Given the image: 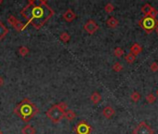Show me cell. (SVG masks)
<instances>
[{
    "instance_id": "8fae6325",
    "label": "cell",
    "mask_w": 158,
    "mask_h": 134,
    "mask_svg": "<svg viewBox=\"0 0 158 134\" xmlns=\"http://www.w3.org/2000/svg\"><path fill=\"white\" fill-rule=\"evenodd\" d=\"M114 114H115V110L112 106H106L102 110V115L105 118H108V119L111 118Z\"/></svg>"
},
{
    "instance_id": "5b68a950",
    "label": "cell",
    "mask_w": 158,
    "mask_h": 134,
    "mask_svg": "<svg viewBox=\"0 0 158 134\" xmlns=\"http://www.w3.org/2000/svg\"><path fill=\"white\" fill-rule=\"evenodd\" d=\"M73 131L76 134H90V132L92 131V128L90 125L88 124L87 121L82 120L76 124V126L73 128Z\"/></svg>"
},
{
    "instance_id": "ffe728a7",
    "label": "cell",
    "mask_w": 158,
    "mask_h": 134,
    "mask_svg": "<svg viewBox=\"0 0 158 134\" xmlns=\"http://www.w3.org/2000/svg\"><path fill=\"white\" fill-rule=\"evenodd\" d=\"M124 53H125L124 49H123L122 48H119V47L115 48H114V56H115V57H117V58L122 57V56L124 55Z\"/></svg>"
},
{
    "instance_id": "4fadbf2b",
    "label": "cell",
    "mask_w": 158,
    "mask_h": 134,
    "mask_svg": "<svg viewBox=\"0 0 158 134\" xmlns=\"http://www.w3.org/2000/svg\"><path fill=\"white\" fill-rule=\"evenodd\" d=\"M141 51H142V48L140 47V45H139V44H137V43L133 44L132 47L130 48V53H132L134 56L139 55Z\"/></svg>"
},
{
    "instance_id": "5bb4252c",
    "label": "cell",
    "mask_w": 158,
    "mask_h": 134,
    "mask_svg": "<svg viewBox=\"0 0 158 134\" xmlns=\"http://www.w3.org/2000/svg\"><path fill=\"white\" fill-rule=\"evenodd\" d=\"M36 130L34 127H32L31 125H26L22 128V133L23 134H35Z\"/></svg>"
},
{
    "instance_id": "52a82bcc",
    "label": "cell",
    "mask_w": 158,
    "mask_h": 134,
    "mask_svg": "<svg viewBox=\"0 0 158 134\" xmlns=\"http://www.w3.org/2000/svg\"><path fill=\"white\" fill-rule=\"evenodd\" d=\"M8 23L10 24H11L13 26V28L18 31V32H22L23 30L25 29V27L27 26V23H23V22L19 21L15 16L13 15H10L9 18H8Z\"/></svg>"
},
{
    "instance_id": "d4e9b609",
    "label": "cell",
    "mask_w": 158,
    "mask_h": 134,
    "mask_svg": "<svg viewBox=\"0 0 158 134\" xmlns=\"http://www.w3.org/2000/svg\"><path fill=\"white\" fill-rule=\"evenodd\" d=\"M104 10L107 12V13H111L114 10V6L112 4V3H107L104 7Z\"/></svg>"
},
{
    "instance_id": "7402d4cb",
    "label": "cell",
    "mask_w": 158,
    "mask_h": 134,
    "mask_svg": "<svg viewBox=\"0 0 158 134\" xmlns=\"http://www.w3.org/2000/svg\"><path fill=\"white\" fill-rule=\"evenodd\" d=\"M145 100L148 103H153L156 100V97L153 95V93H149L148 95H146Z\"/></svg>"
},
{
    "instance_id": "9a60e30c",
    "label": "cell",
    "mask_w": 158,
    "mask_h": 134,
    "mask_svg": "<svg viewBox=\"0 0 158 134\" xmlns=\"http://www.w3.org/2000/svg\"><path fill=\"white\" fill-rule=\"evenodd\" d=\"M90 101L94 103V104H98L101 101H102V95L98 92L95 91L90 95Z\"/></svg>"
},
{
    "instance_id": "f1b7e54d",
    "label": "cell",
    "mask_w": 158,
    "mask_h": 134,
    "mask_svg": "<svg viewBox=\"0 0 158 134\" xmlns=\"http://www.w3.org/2000/svg\"><path fill=\"white\" fill-rule=\"evenodd\" d=\"M3 3V0H0V5H1Z\"/></svg>"
},
{
    "instance_id": "7c38bea8",
    "label": "cell",
    "mask_w": 158,
    "mask_h": 134,
    "mask_svg": "<svg viewBox=\"0 0 158 134\" xmlns=\"http://www.w3.org/2000/svg\"><path fill=\"white\" fill-rule=\"evenodd\" d=\"M106 24L108 27L110 28H115L118 24H119V22L116 18H114V16H111L107 21H106Z\"/></svg>"
},
{
    "instance_id": "8992f818",
    "label": "cell",
    "mask_w": 158,
    "mask_h": 134,
    "mask_svg": "<svg viewBox=\"0 0 158 134\" xmlns=\"http://www.w3.org/2000/svg\"><path fill=\"white\" fill-rule=\"evenodd\" d=\"M133 134H154V130L145 122H140L134 129Z\"/></svg>"
},
{
    "instance_id": "ba28073f",
    "label": "cell",
    "mask_w": 158,
    "mask_h": 134,
    "mask_svg": "<svg viewBox=\"0 0 158 134\" xmlns=\"http://www.w3.org/2000/svg\"><path fill=\"white\" fill-rule=\"evenodd\" d=\"M141 11L146 17H150V18H152V19H156V16L158 14V11L154 8H152L150 4L143 5L142 8H141Z\"/></svg>"
},
{
    "instance_id": "e0dca14e",
    "label": "cell",
    "mask_w": 158,
    "mask_h": 134,
    "mask_svg": "<svg viewBox=\"0 0 158 134\" xmlns=\"http://www.w3.org/2000/svg\"><path fill=\"white\" fill-rule=\"evenodd\" d=\"M64 117L68 120V121H73L75 117H76V114L73 111V110H70V109H68V110H66L65 111V113H64Z\"/></svg>"
},
{
    "instance_id": "cb8c5ba5",
    "label": "cell",
    "mask_w": 158,
    "mask_h": 134,
    "mask_svg": "<svg viewBox=\"0 0 158 134\" xmlns=\"http://www.w3.org/2000/svg\"><path fill=\"white\" fill-rule=\"evenodd\" d=\"M130 99L131 101H133L134 103H137L140 100V94L137 91H134L131 95H130Z\"/></svg>"
},
{
    "instance_id": "2e32d148",
    "label": "cell",
    "mask_w": 158,
    "mask_h": 134,
    "mask_svg": "<svg viewBox=\"0 0 158 134\" xmlns=\"http://www.w3.org/2000/svg\"><path fill=\"white\" fill-rule=\"evenodd\" d=\"M9 33V29L5 26V24L0 22V40H2Z\"/></svg>"
},
{
    "instance_id": "603a6c76",
    "label": "cell",
    "mask_w": 158,
    "mask_h": 134,
    "mask_svg": "<svg viewBox=\"0 0 158 134\" xmlns=\"http://www.w3.org/2000/svg\"><path fill=\"white\" fill-rule=\"evenodd\" d=\"M113 70L114 71V72H116V73H119V72H121L122 70H123V65L120 63V62H115L114 65H113Z\"/></svg>"
},
{
    "instance_id": "4316f807",
    "label": "cell",
    "mask_w": 158,
    "mask_h": 134,
    "mask_svg": "<svg viewBox=\"0 0 158 134\" xmlns=\"http://www.w3.org/2000/svg\"><path fill=\"white\" fill-rule=\"evenodd\" d=\"M3 85H4V79H3V77H0V87H2Z\"/></svg>"
},
{
    "instance_id": "4dcf8cb0",
    "label": "cell",
    "mask_w": 158,
    "mask_h": 134,
    "mask_svg": "<svg viewBox=\"0 0 158 134\" xmlns=\"http://www.w3.org/2000/svg\"><path fill=\"white\" fill-rule=\"evenodd\" d=\"M0 134H3V132H2L1 130H0Z\"/></svg>"
},
{
    "instance_id": "484cf974",
    "label": "cell",
    "mask_w": 158,
    "mask_h": 134,
    "mask_svg": "<svg viewBox=\"0 0 158 134\" xmlns=\"http://www.w3.org/2000/svg\"><path fill=\"white\" fill-rule=\"evenodd\" d=\"M151 70L152 71V72H157L158 71V63L157 62H152V64H151Z\"/></svg>"
},
{
    "instance_id": "30bf717a",
    "label": "cell",
    "mask_w": 158,
    "mask_h": 134,
    "mask_svg": "<svg viewBox=\"0 0 158 134\" xmlns=\"http://www.w3.org/2000/svg\"><path fill=\"white\" fill-rule=\"evenodd\" d=\"M62 17H63V19H64L66 22L71 23V22H73V21L76 18V14H75L71 9H69V10H67L62 14Z\"/></svg>"
},
{
    "instance_id": "7a4b0ae2",
    "label": "cell",
    "mask_w": 158,
    "mask_h": 134,
    "mask_svg": "<svg viewBox=\"0 0 158 134\" xmlns=\"http://www.w3.org/2000/svg\"><path fill=\"white\" fill-rule=\"evenodd\" d=\"M38 113H39L38 107L27 98L23 99L14 108V114L17 115L25 123H28Z\"/></svg>"
},
{
    "instance_id": "ac0fdd59",
    "label": "cell",
    "mask_w": 158,
    "mask_h": 134,
    "mask_svg": "<svg viewBox=\"0 0 158 134\" xmlns=\"http://www.w3.org/2000/svg\"><path fill=\"white\" fill-rule=\"evenodd\" d=\"M70 39H71V36L66 32H63L60 35V40L62 41L63 43H68Z\"/></svg>"
},
{
    "instance_id": "3957f363",
    "label": "cell",
    "mask_w": 158,
    "mask_h": 134,
    "mask_svg": "<svg viewBox=\"0 0 158 134\" xmlns=\"http://www.w3.org/2000/svg\"><path fill=\"white\" fill-rule=\"evenodd\" d=\"M67 110V103L61 102L60 103L54 104L51 106L46 113L47 116L54 124H58L64 117V113Z\"/></svg>"
},
{
    "instance_id": "44dd1931",
    "label": "cell",
    "mask_w": 158,
    "mask_h": 134,
    "mask_svg": "<svg viewBox=\"0 0 158 134\" xmlns=\"http://www.w3.org/2000/svg\"><path fill=\"white\" fill-rule=\"evenodd\" d=\"M125 60H126V61H127V63L131 64V63H133V62L135 61V60H136V56H134L132 53H128V54L125 57Z\"/></svg>"
},
{
    "instance_id": "9c48e42d",
    "label": "cell",
    "mask_w": 158,
    "mask_h": 134,
    "mask_svg": "<svg viewBox=\"0 0 158 134\" xmlns=\"http://www.w3.org/2000/svg\"><path fill=\"white\" fill-rule=\"evenodd\" d=\"M99 25L94 20H89L85 24H84V30L89 34V35H94L98 30H99Z\"/></svg>"
},
{
    "instance_id": "83f0119b",
    "label": "cell",
    "mask_w": 158,
    "mask_h": 134,
    "mask_svg": "<svg viewBox=\"0 0 158 134\" xmlns=\"http://www.w3.org/2000/svg\"><path fill=\"white\" fill-rule=\"evenodd\" d=\"M155 30H156V33H157V35H158V25L156 26V28H155Z\"/></svg>"
},
{
    "instance_id": "6da1fadb",
    "label": "cell",
    "mask_w": 158,
    "mask_h": 134,
    "mask_svg": "<svg viewBox=\"0 0 158 134\" xmlns=\"http://www.w3.org/2000/svg\"><path fill=\"white\" fill-rule=\"evenodd\" d=\"M55 11L44 0H29L28 4L21 10V15L26 19L35 29H40L53 15Z\"/></svg>"
},
{
    "instance_id": "277c9868",
    "label": "cell",
    "mask_w": 158,
    "mask_h": 134,
    "mask_svg": "<svg viewBox=\"0 0 158 134\" xmlns=\"http://www.w3.org/2000/svg\"><path fill=\"white\" fill-rule=\"evenodd\" d=\"M139 25L143 28V30L147 33L150 34L153 31V29L156 28L158 25V21L156 19H152L150 17H144L139 22Z\"/></svg>"
},
{
    "instance_id": "d6986e66",
    "label": "cell",
    "mask_w": 158,
    "mask_h": 134,
    "mask_svg": "<svg viewBox=\"0 0 158 134\" xmlns=\"http://www.w3.org/2000/svg\"><path fill=\"white\" fill-rule=\"evenodd\" d=\"M18 52L21 56L23 57H25L28 53H29V48L26 47V46H21L19 48H18Z\"/></svg>"
},
{
    "instance_id": "f546056e",
    "label": "cell",
    "mask_w": 158,
    "mask_h": 134,
    "mask_svg": "<svg viewBox=\"0 0 158 134\" xmlns=\"http://www.w3.org/2000/svg\"><path fill=\"white\" fill-rule=\"evenodd\" d=\"M156 95H157V97H158V90H156Z\"/></svg>"
}]
</instances>
